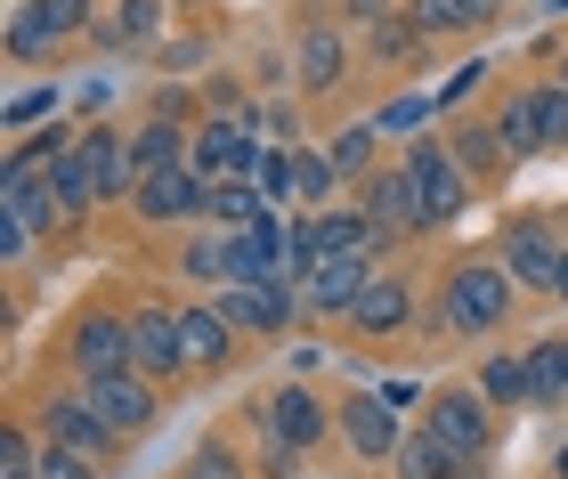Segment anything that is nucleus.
<instances>
[{
    "label": "nucleus",
    "instance_id": "a878e982",
    "mask_svg": "<svg viewBox=\"0 0 568 479\" xmlns=\"http://www.w3.org/2000/svg\"><path fill=\"white\" fill-rule=\"evenodd\" d=\"M154 24H163V0H122L114 17H98V24H90V41H98V49H146V41H154Z\"/></svg>",
    "mask_w": 568,
    "mask_h": 479
},
{
    "label": "nucleus",
    "instance_id": "bb28decb",
    "mask_svg": "<svg viewBox=\"0 0 568 479\" xmlns=\"http://www.w3.org/2000/svg\"><path fill=\"white\" fill-rule=\"evenodd\" d=\"M301 90L308 98L342 90V33H333V24H308L301 33Z\"/></svg>",
    "mask_w": 568,
    "mask_h": 479
},
{
    "label": "nucleus",
    "instance_id": "37998d69",
    "mask_svg": "<svg viewBox=\"0 0 568 479\" xmlns=\"http://www.w3.org/2000/svg\"><path fill=\"white\" fill-rule=\"evenodd\" d=\"M24 252H33V228H24V220H9V212H0V268H17Z\"/></svg>",
    "mask_w": 568,
    "mask_h": 479
},
{
    "label": "nucleus",
    "instance_id": "6e6552de",
    "mask_svg": "<svg viewBox=\"0 0 568 479\" xmlns=\"http://www.w3.org/2000/svg\"><path fill=\"white\" fill-rule=\"evenodd\" d=\"M90 0H24L17 24H9V58H58L65 41L90 33Z\"/></svg>",
    "mask_w": 568,
    "mask_h": 479
},
{
    "label": "nucleus",
    "instance_id": "9d476101",
    "mask_svg": "<svg viewBox=\"0 0 568 479\" xmlns=\"http://www.w3.org/2000/svg\"><path fill=\"white\" fill-rule=\"evenodd\" d=\"M41 439H58V447H73V456H90V463H114V431H106V415L90 407L82 390H65V398H41Z\"/></svg>",
    "mask_w": 568,
    "mask_h": 479
},
{
    "label": "nucleus",
    "instance_id": "5701e85b",
    "mask_svg": "<svg viewBox=\"0 0 568 479\" xmlns=\"http://www.w3.org/2000/svg\"><path fill=\"white\" fill-rule=\"evenodd\" d=\"M49 195H58L65 228H82V220L98 212V180H90V155H82V139H73V146H58V155H49Z\"/></svg>",
    "mask_w": 568,
    "mask_h": 479
},
{
    "label": "nucleus",
    "instance_id": "3c124183",
    "mask_svg": "<svg viewBox=\"0 0 568 479\" xmlns=\"http://www.w3.org/2000/svg\"><path fill=\"white\" fill-rule=\"evenodd\" d=\"M17 479H41V471H17Z\"/></svg>",
    "mask_w": 568,
    "mask_h": 479
},
{
    "label": "nucleus",
    "instance_id": "473e14b6",
    "mask_svg": "<svg viewBox=\"0 0 568 479\" xmlns=\"http://www.w3.org/2000/svg\"><path fill=\"white\" fill-rule=\"evenodd\" d=\"M479 390L496 398V407H536V398H528V358H487L479 366Z\"/></svg>",
    "mask_w": 568,
    "mask_h": 479
},
{
    "label": "nucleus",
    "instance_id": "a18cd8bd",
    "mask_svg": "<svg viewBox=\"0 0 568 479\" xmlns=\"http://www.w3.org/2000/svg\"><path fill=\"white\" fill-rule=\"evenodd\" d=\"M552 300H568V252H560V276H552Z\"/></svg>",
    "mask_w": 568,
    "mask_h": 479
},
{
    "label": "nucleus",
    "instance_id": "79ce46f5",
    "mask_svg": "<svg viewBox=\"0 0 568 479\" xmlns=\"http://www.w3.org/2000/svg\"><path fill=\"white\" fill-rule=\"evenodd\" d=\"M479 82H487V65H455L447 82H438V114H447V106H463V98H471Z\"/></svg>",
    "mask_w": 568,
    "mask_h": 479
},
{
    "label": "nucleus",
    "instance_id": "f3484780",
    "mask_svg": "<svg viewBox=\"0 0 568 479\" xmlns=\"http://www.w3.org/2000/svg\"><path fill=\"white\" fill-rule=\"evenodd\" d=\"M342 431H349V447H357V456H366V463H382V456H398V407H390V398H382V390H357V398H342Z\"/></svg>",
    "mask_w": 568,
    "mask_h": 479
},
{
    "label": "nucleus",
    "instance_id": "9b49d317",
    "mask_svg": "<svg viewBox=\"0 0 568 479\" xmlns=\"http://www.w3.org/2000/svg\"><path fill=\"white\" fill-rule=\"evenodd\" d=\"M560 236H552V220H504V252H496V261L511 268V276H520V293H552V276H560Z\"/></svg>",
    "mask_w": 568,
    "mask_h": 479
},
{
    "label": "nucleus",
    "instance_id": "c9c22d12",
    "mask_svg": "<svg viewBox=\"0 0 568 479\" xmlns=\"http://www.w3.org/2000/svg\"><path fill=\"white\" fill-rule=\"evenodd\" d=\"M430 114H438V98H390V106L374 114V131H382V139H415Z\"/></svg>",
    "mask_w": 568,
    "mask_h": 479
},
{
    "label": "nucleus",
    "instance_id": "de8ad7c7",
    "mask_svg": "<svg viewBox=\"0 0 568 479\" xmlns=\"http://www.w3.org/2000/svg\"><path fill=\"white\" fill-rule=\"evenodd\" d=\"M552 358H560V383H568V342H552Z\"/></svg>",
    "mask_w": 568,
    "mask_h": 479
},
{
    "label": "nucleus",
    "instance_id": "4be33fe9",
    "mask_svg": "<svg viewBox=\"0 0 568 479\" xmlns=\"http://www.w3.org/2000/svg\"><path fill=\"white\" fill-rule=\"evenodd\" d=\"M390 463H398V479H479V463H471V456H455V447L438 439L430 422L398 439V456H390Z\"/></svg>",
    "mask_w": 568,
    "mask_h": 479
},
{
    "label": "nucleus",
    "instance_id": "e433bc0d",
    "mask_svg": "<svg viewBox=\"0 0 568 479\" xmlns=\"http://www.w3.org/2000/svg\"><path fill=\"white\" fill-rule=\"evenodd\" d=\"M187 479H244V456L227 447L220 431L212 439H195V456H187Z\"/></svg>",
    "mask_w": 568,
    "mask_h": 479
},
{
    "label": "nucleus",
    "instance_id": "cd10ccee",
    "mask_svg": "<svg viewBox=\"0 0 568 479\" xmlns=\"http://www.w3.org/2000/svg\"><path fill=\"white\" fill-rule=\"evenodd\" d=\"M496 131H504V146H511V163H520V155H545V114H536V82H528V90H511L504 106H496Z\"/></svg>",
    "mask_w": 568,
    "mask_h": 479
},
{
    "label": "nucleus",
    "instance_id": "f03ea898",
    "mask_svg": "<svg viewBox=\"0 0 568 479\" xmlns=\"http://www.w3.org/2000/svg\"><path fill=\"white\" fill-rule=\"evenodd\" d=\"M406 171H415V187H423V212H430V228H455L463 212H471V195H479V180L455 163V146L447 139H406V155H398Z\"/></svg>",
    "mask_w": 568,
    "mask_h": 479
},
{
    "label": "nucleus",
    "instance_id": "a19ab883",
    "mask_svg": "<svg viewBox=\"0 0 568 479\" xmlns=\"http://www.w3.org/2000/svg\"><path fill=\"white\" fill-rule=\"evenodd\" d=\"M33 463H41L33 431H0V479H17V471H33Z\"/></svg>",
    "mask_w": 568,
    "mask_h": 479
},
{
    "label": "nucleus",
    "instance_id": "8fccbe9b",
    "mask_svg": "<svg viewBox=\"0 0 568 479\" xmlns=\"http://www.w3.org/2000/svg\"><path fill=\"white\" fill-rule=\"evenodd\" d=\"M560 82H568V49H560Z\"/></svg>",
    "mask_w": 568,
    "mask_h": 479
},
{
    "label": "nucleus",
    "instance_id": "7ed1b4c3",
    "mask_svg": "<svg viewBox=\"0 0 568 479\" xmlns=\"http://www.w3.org/2000/svg\"><path fill=\"white\" fill-rule=\"evenodd\" d=\"M131 212L146 228H195V220H212V180H203L195 163H171V171H146Z\"/></svg>",
    "mask_w": 568,
    "mask_h": 479
},
{
    "label": "nucleus",
    "instance_id": "ea45409f",
    "mask_svg": "<svg viewBox=\"0 0 568 479\" xmlns=\"http://www.w3.org/2000/svg\"><path fill=\"white\" fill-rule=\"evenodd\" d=\"M252 180L268 187V204H293V146H268V155H261V171H252Z\"/></svg>",
    "mask_w": 568,
    "mask_h": 479
},
{
    "label": "nucleus",
    "instance_id": "6ab92c4d",
    "mask_svg": "<svg viewBox=\"0 0 568 479\" xmlns=\"http://www.w3.org/2000/svg\"><path fill=\"white\" fill-rule=\"evenodd\" d=\"M82 155H90V180H98V204H122V195H139V155L122 131H82Z\"/></svg>",
    "mask_w": 568,
    "mask_h": 479
},
{
    "label": "nucleus",
    "instance_id": "a211bd4d",
    "mask_svg": "<svg viewBox=\"0 0 568 479\" xmlns=\"http://www.w3.org/2000/svg\"><path fill=\"white\" fill-rule=\"evenodd\" d=\"M406 317H415V285H406L398 268H374V276H366V293H357V309H349V325L382 342V334H398Z\"/></svg>",
    "mask_w": 568,
    "mask_h": 479
},
{
    "label": "nucleus",
    "instance_id": "f8f14e48",
    "mask_svg": "<svg viewBox=\"0 0 568 479\" xmlns=\"http://www.w3.org/2000/svg\"><path fill=\"white\" fill-rule=\"evenodd\" d=\"M131 342H139V374H146V383L187 374V342H179V309H171V300H139V309H131Z\"/></svg>",
    "mask_w": 568,
    "mask_h": 479
},
{
    "label": "nucleus",
    "instance_id": "39448f33",
    "mask_svg": "<svg viewBox=\"0 0 568 479\" xmlns=\"http://www.w3.org/2000/svg\"><path fill=\"white\" fill-rule=\"evenodd\" d=\"M65 358L82 383H98V374H122L139 366V342H131V309H82L65 325Z\"/></svg>",
    "mask_w": 568,
    "mask_h": 479
},
{
    "label": "nucleus",
    "instance_id": "09e8293b",
    "mask_svg": "<svg viewBox=\"0 0 568 479\" xmlns=\"http://www.w3.org/2000/svg\"><path fill=\"white\" fill-rule=\"evenodd\" d=\"M552 17H568V0H552Z\"/></svg>",
    "mask_w": 568,
    "mask_h": 479
},
{
    "label": "nucleus",
    "instance_id": "4c0bfd02",
    "mask_svg": "<svg viewBox=\"0 0 568 479\" xmlns=\"http://www.w3.org/2000/svg\"><path fill=\"white\" fill-rule=\"evenodd\" d=\"M536 114H545V155L568 146V82H536Z\"/></svg>",
    "mask_w": 568,
    "mask_h": 479
},
{
    "label": "nucleus",
    "instance_id": "aec40b11",
    "mask_svg": "<svg viewBox=\"0 0 568 479\" xmlns=\"http://www.w3.org/2000/svg\"><path fill=\"white\" fill-rule=\"evenodd\" d=\"M366 276H374V261H325L317 276H301V309L308 317H349L357 293H366Z\"/></svg>",
    "mask_w": 568,
    "mask_h": 479
},
{
    "label": "nucleus",
    "instance_id": "f704fd0d",
    "mask_svg": "<svg viewBox=\"0 0 568 479\" xmlns=\"http://www.w3.org/2000/svg\"><path fill=\"white\" fill-rule=\"evenodd\" d=\"M528 398H536V407H568V383H560L552 342H536V349H528Z\"/></svg>",
    "mask_w": 568,
    "mask_h": 479
},
{
    "label": "nucleus",
    "instance_id": "412c9836",
    "mask_svg": "<svg viewBox=\"0 0 568 479\" xmlns=\"http://www.w3.org/2000/svg\"><path fill=\"white\" fill-rule=\"evenodd\" d=\"M511 9V0H406V17H415L423 41H447V33H487Z\"/></svg>",
    "mask_w": 568,
    "mask_h": 479
},
{
    "label": "nucleus",
    "instance_id": "423d86ee",
    "mask_svg": "<svg viewBox=\"0 0 568 479\" xmlns=\"http://www.w3.org/2000/svg\"><path fill=\"white\" fill-rule=\"evenodd\" d=\"M220 309H227V325H236L244 342H276L284 325H293V309H301V285H293V276H252V285H220Z\"/></svg>",
    "mask_w": 568,
    "mask_h": 479
},
{
    "label": "nucleus",
    "instance_id": "2f4dec72",
    "mask_svg": "<svg viewBox=\"0 0 568 479\" xmlns=\"http://www.w3.org/2000/svg\"><path fill=\"white\" fill-rule=\"evenodd\" d=\"M325 155L342 163V180H357V187H366V180H374V155H382V131H374V122H349V131L333 139Z\"/></svg>",
    "mask_w": 568,
    "mask_h": 479
},
{
    "label": "nucleus",
    "instance_id": "393cba45",
    "mask_svg": "<svg viewBox=\"0 0 568 479\" xmlns=\"http://www.w3.org/2000/svg\"><path fill=\"white\" fill-rule=\"evenodd\" d=\"M179 276L187 285H227V228L220 220H195L187 244H179Z\"/></svg>",
    "mask_w": 568,
    "mask_h": 479
},
{
    "label": "nucleus",
    "instance_id": "0eeeda50",
    "mask_svg": "<svg viewBox=\"0 0 568 479\" xmlns=\"http://www.w3.org/2000/svg\"><path fill=\"white\" fill-rule=\"evenodd\" d=\"M261 122L252 114H212V122H195V171L203 180H252L261 171Z\"/></svg>",
    "mask_w": 568,
    "mask_h": 479
},
{
    "label": "nucleus",
    "instance_id": "4468645a",
    "mask_svg": "<svg viewBox=\"0 0 568 479\" xmlns=\"http://www.w3.org/2000/svg\"><path fill=\"white\" fill-rule=\"evenodd\" d=\"M357 204H366V212H374V220H382L390 236H423V228H430V212H423V187H415V171H406V163L374 171Z\"/></svg>",
    "mask_w": 568,
    "mask_h": 479
},
{
    "label": "nucleus",
    "instance_id": "1a4fd4ad",
    "mask_svg": "<svg viewBox=\"0 0 568 479\" xmlns=\"http://www.w3.org/2000/svg\"><path fill=\"white\" fill-rule=\"evenodd\" d=\"M163 383H146L139 366H122V374H98V383H82V398L98 415H106V431L114 439H139V431H154V415H163V398H154Z\"/></svg>",
    "mask_w": 568,
    "mask_h": 479
},
{
    "label": "nucleus",
    "instance_id": "c85d7f7f",
    "mask_svg": "<svg viewBox=\"0 0 568 479\" xmlns=\"http://www.w3.org/2000/svg\"><path fill=\"white\" fill-rule=\"evenodd\" d=\"M447 146H455V163L471 171V180H496V171L511 163V146H504L496 122H463V131H447Z\"/></svg>",
    "mask_w": 568,
    "mask_h": 479
},
{
    "label": "nucleus",
    "instance_id": "c756f323",
    "mask_svg": "<svg viewBox=\"0 0 568 479\" xmlns=\"http://www.w3.org/2000/svg\"><path fill=\"white\" fill-rule=\"evenodd\" d=\"M333 187H342V163L317 155V146H293V204L325 212V204H333Z\"/></svg>",
    "mask_w": 568,
    "mask_h": 479
},
{
    "label": "nucleus",
    "instance_id": "72a5a7b5",
    "mask_svg": "<svg viewBox=\"0 0 568 479\" xmlns=\"http://www.w3.org/2000/svg\"><path fill=\"white\" fill-rule=\"evenodd\" d=\"M415 49H423V33H415V17H406V9H390V17L374 24V58L382 65H406Z\"/></svg>",
    "mask_w": 568,
    "mask_h": 479
},
{
    "label": "nucleus",
    "instance_id": "ddd939ff",
    "mask_svg": "<svg viewBox=\"0 0 568 479\" xmlns=\"http://www.w3.org/2000/svg\"><path fill=\"white\" fill-rule=\"evenodd\" d=\"M261 431H276L284 447H301V456H317L325 431H333V415H325V398L308 390V383H284L268 407H261Z\"/></svg>",
    "mask_w": 568,
    "mask_h": 479
},
{
    "label": "nucleus",
    "instance_id": "58836bf2",
    "mask_svg": "<svg viewBox=\"0 0 568 479\" xmlns=\"http://www.w3.org/2000/svg\"><path fill=\"white\" fill-rule=\"evenodd\" d=\"M41 479H106V463H90V456H73V447H58V439H41V463H33Z\"/></svg>",
    "mask_w": 568,
    "mask_h": 479
},
{
    "label": "nucleus",
    "instance_id": "b1692460",
    "mask_svg": "<svg viewBox=\"0 0 568 479\" xmlns=\"http://www.w3.org/2000/svg\"><path fill=\"white\" fill-rule=\"evenodd\" d=\"M131 155H139V180L146 171H171V163H195V131H179L171 114H154L131 131Z\"/></svg>",
    "mask_w": 568,
    "mask_h": 479
},
{
    "label": "nucleus",
    "instance_id": "dca6fc26",
    "mask_svg": "<svg viewBox=\"0 0 568 479\" xmlns=\"http://www.w3.org/2000/svg\"><path fill=\"white\" fill-rule=\"evenodd\" d=\"M179 342H187V374H220L227 358H236V325H227V309L220 300H187L179 309Z\"/></svg>",
    "mask_w": 568,
    "mask_h": 479
},
{
    "label": "nucleus",
    "instance_id": "20e7f679",
    "mask_svg": "<svg viewBox=\"0 0 568 479\" xmlns=\"http://www.w3.org/2000/svg\"><path fill=\"white\" fill-rule=\"evenodd\" d=\"M430 431L455 447V456H471L479 471H487V456H496V398H487L479 383L463 390V383H447V390H430Z\"/></svg>",
    "mask_w": 568,
    "mask_h": 479
},
{
    "label": "nucleus",
    "instance_id": "c03bdc74",
    "mask_svg": "<svg viewBox=\"0 0 568 479\" xmlns=\"http://www.w3.org/2000/svg\"><path fill=\"white\" fill-rule=\"evenodd\" d=\"M49 106H58V90H24V98H9V131H24V122H41Z\"/></svg>",
    "mask_w": 568,
    "mask_h": 479
},
{
    "label": "nucleus",
    "instance_id": "7c9ffc66",
    "mask_svg": "<svg viewBox=\"0 0 568 479\" xmlns=\"http://www.w3.org/2000/svg\"><path fill=\"white\" fill-rule=\"evenodd\" d=\"M261 212H276L261 180H212V220L220 228H252Z\"/></svg>",
    "mask_w": 568,
    "mask_h": 479
},
{
    "label": "nucleus",
    "instance_id": "49530a36",
    "mask_svg": "<svg viewBox=\"0 0 568 479\" xmlns=\"http://www.w3.org/2000/svg\"><path fill=\"white\" fill-rule=\"evenodd\" d=\"M552 479H568V439H560V447H552Z\"/></svg>",
    "mask_w": 568,
    "mask_h": 479
},
{
    "label": "nucleus",
    "instance_id": "2eb2a0df",
    "mask_svg": "<svg viewBox=\"0 0 568 479\" xmlns=\"http://www.w3.org/2000/svg\"><path fill=\"white\" fill-rule=\"evenodd\" d=\"M252 276H284V204L252 228H227V285H252Z\"/></svg>",
    "mask_w": 568,
    "mask_h": 479
},
{
    "label": "nucleus",
    "instance_id": "f257e3e1",
    "mask_svg": "<svg viewBox=\"0 0 568 479\" xmlns=\"http://www.w3.org/2000/svg\"><path fill=\"white\" fill-rule=\"evenodd\" d=\"M511 293H520V276H511L504 261H463L447 268V285H438V334H463V342H479V334H496V325L511 317Z\"/></svg>",
    "mask_w": 568,
    "mask_h": 479
}]
</instances>
